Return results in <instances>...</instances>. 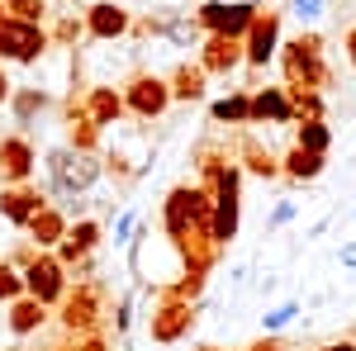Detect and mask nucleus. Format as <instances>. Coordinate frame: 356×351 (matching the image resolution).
<instances>
[{
	"mask_svg": "<svg viewBox=\"0 0 356 351\" xmlns=\"http://www.w3.org/2000/svg\"><path fill=\"white\" fill-rule=\"evenodd\" d=\"M43 204H53V199H48V190L33 186V181L29 186H0V218L10 228H19V233L29 228V218L38 214Z\"/></svg>",
	"mask_w": 356,
	"mask_h": 351,
	"instance_id": "ddd939ff",
	"label": "nucleus"
},
{
	"mask_svg": "<svg viewBox=\"0 0 356 351\" xmlns=\"http://www.w3.org/2000/svg\"><path fill=\"white\" fill-rule=\"evenodd\" d=\"M342 48H347V62H352V67H356V24L347 28V38H342Z\"/></svg>",
	"mask_w": 356,
	"mask_h": 351,
	"instance_id": "a19ab883",
	"label": "nucleus"
},
{
	"mask_svg": "<svg viewBox=\"0 0 356 351\" xmlns=\"http://www.w3.org/2000/svg\"><path fill=\"white\" fill-rule=\"evenodd\" d=\"M10 95H15V81H10V72L0 67V105H10Z\"/></svg>",
	"mask_w": 356,
	"mask_h": 351,
	"instance_id": "ea45409f",
	"label": "nucleus"
},
{
	"mask_svg": "<svg viewBox=\"0 0 356 351\" xmlns=\"http://www.w3.org/2000/svg\"><path fill=\"white\" fill-rule=\"evenodd\" d=\"M138 323V295L134 290H124V295L114 299V309H110V327H114V337H129Z\"/></svg>",
	"mask_w": 356,
	"mask_h": 351,
	"instance_id": "c756f323",
	"label": "nucleus"
},
{
	"mask_svg": "<svg viewBox=\"0 0 356 351\" xmlns=\"http://www.w3.org/2000/svg\"><path fill=\"white\" fill-rule=\"evenodd\" d=\"M209 124L219 129H252V90H228L209 105Z\"/></svg>",
	"mask_w": 356,
	"mask_h": 351,
	"instance_id": "4be33fe9",
	"label": "nucleus"
},
{
	"mask_svg": "<svg viewBox=\"0 0 356 351\" xmlns=\"http://www.w3.org/2000/svg\"><path fill=\"white\" fill-rule=\"evenodd\" d=\"M275 53H280V10H261L243 38V67L257 76L275 62Z\"/></svg>",
	"mask_w": 356,
	"mask_h": 351,
	"instance_id": "1a4fd4ad",
	"label": "nucleus"
},
{
	"mask_svg": "<svg viewBox=\"0 0 356 351\" xmlns=\"http://www.w3.org/2000/svg\"><path fill=\"white\" fill-rule=\"evenodd\" d=\"M328 5H332V0H290V15H300L304 24H314V19H318Z\"/></svg>",
	"mask_w": 356,
	"mask_h": 351,
	"instance_id": "f704fd0d",
	"label": "nucleus"
},
{
	"mask_svg": "<svg viewBox=\"0 0 356 351\" xmlns=\"http://www.w3.org/2000/svg\"><path fill=\"white\" fill-rule=\"evenodd\" d=\"M200 33H204V28H200L195 15H181V10L166 15V43H171V48H200V43H204Z\"/></svg>",
	"mask_w": 356,
	"mask_h": 351,
	"instance_id": "393cba45",
	"label": "nucleus"
},
{
	"mask_svg": "<svg viewBox=\"0 0 356 351\" xmlns=\"http://www.w3.org/2000/svg\"><path fill=\"white\" fill-rule=\"evenodd\" d=\"M257 15H261L257 0H204L195 10L200 28L204 33H223V38H247V28H252Z\"/></svg>",
	"mask_w": 356,
	"mask_h": 351,
	"instance_id": "0eeeda50",
	"label": "nucleus"
},
{
	"mask_svg": "<svg viewBox=\"0 0 356 351\" xmlns=\"http://www.w3.org/2000/svg\"><path fill=\"white\" fill-rule=\"evenodd\" d=\"M38 171V147L29 133H5L0 138V186H29Z\"/></svg>",
	"mask_w": 356,
	"mask_h": 351,
	"instance_id": "9b49d317",
	"label": "nucleus"
},
{
	"mask_svg": "<svg viewBox=\"0 0 356 351\" xmlns=\"http://www.w3.org/2000/svg\"><path fill=\"white\" fill-rule=\"evenodd\" d=\"M200 313H204V304L157 299V304H152V313H147V332H152V342H157V347H176V342H186V337L195 332Z\"/></svg>",
	"mask_w": 356,
	"mask_h": 351,
	"instance_id": "423d86ee",
	"label": "nucleus"
},
{
	"mask_svg": "<svg viewBox=\"0 0 356 351\" xmlns=\"http://www.w3.org/2000/svg\"><path fill=\"white\" fill-rule=\"evenodd\" d=\"M290 218H295V199H275L271 218H266V238H271V233H280V228H285Z\"/></svg>",
	"mask_w": 356,
	"mask_h": 351,
	"instance_id": "72a5a7b5",
	"label": "nucleus"
},
{
	"mask_svg": "<svg viewBox=\"0 0 356 351\" xmlns=\"http://www.w3.org/2000/svg\"><path fill=\"white\" fill-rule=\"evenodd\" d=\"M81 19H86V38H95V43L129 38V24H134V15H129L119 0H95V5L86 10Z\"/></svg>",
	"mask_w": 356,
	"mask_h": 351,
	"instance_id": "dca6fc26",
	"label": "nucleus"
},
{
	"mask_svg": "<svg viewBox=\"0 0 356 351\" xmlns=\"http://www.w3.org/2000/svg\"><path fill=\"white\" fill-rule=\"evenodd\" d=\"M243 351H285V347H280V337H266V332H261V337H257L252 347H243Z\"/></svg>",
	"mask_w": 356,
	"mask_h": 351,
	"instance_id": "58836bf2",
	"label": "nucleus"
},
{
	"mask_svg": "<svg viewBox=\"0 0 356 351\" xmlns=\"http://www.w3.org/2000/svg\"><path fill=\"white\" fill-rule=\"evenodd\" d=\"M328 171V157H318V152H304V147H295L290 142V152L280 157V176L285 181H295V186H309V181H318Z\"/></svg>",
	"mask_w": 356,
	"mask_h": 351,
	"instance_id": "b1692460",
	"label": "nucleus"
},
{
	"mask_svg": "<svg viewBox=\"0 0 356 351\" xmlns=\"http://www.w3.org/2000/svg\"><path fill=\"white\" fill-rule=\"evenodd\" d=\"M300 313H304V304H300V299H280V304H271V309L261 313V332H266V337H280V332L295 323Z\"/></svg>",
	"mask_w": 356,
	"mask_h": 351,
	"instance_id": "cd10ccee",
	"label": "nucleus"
},
{
	"mask_svg": "<svg viewBox=\"0 0 356 351\" xmlns=\"http://www.w3.org/2000/svg\"><path fill=\"white\" fill-rule=\"evenodd\" d=\"M337 261H342L347 270H356V238H352V243H342V247H337Z\"/></svg>",
	"mask_w": 356,
	"mask_h": 351,
	"instance_id": "4c0bfd02",
	"label": "nucleus"
},
{
	"mask_svg": "<svg viewBox=\"0 0 356 351\" xmlns=\"http://www.w3.org/2000/svg\"><path fill=\"white\" fill-rule=\"evenodd\" d=\"M323 33H314V28H304L300 38H290V43H280V76L285 85H300V90H328L332 85V67L323 62Z\"/></svg>",
	"mask_w": 356,
	"mask_h": 351,
	"instance_id": "7ed1b4c3",
	"label": "nucleus"
},
{
	"mask_svg": "<svg viewBox=\"0 0 356 351\" xmlns=\"http://www.w3.org/2000/svg\"><path fill=\"white\" fill-rule=\"evenodd\" d=\"M295 147H304V152H318V157H328V152H332V124H328V119H314V124H295Z\"/></svg>",
	"mask_w": 356,
	"mask_h": 351,
	"instance_id": "bb28decb",
	"label": "nucleus"
},
{
	"mask_svg": "<svg viewBox=\"0 0 356 351\" xmlns=\"http://www.w3.org/2000/svg\"><path fill=\"white\" fill-rule=\"evenodd\" d=\"M285 90H290V114H295V124H314V119H328L323 90H300V85H285Z\"/></svg>",
	"mask_w": 356,
	"mask_h": 351,
	"instance_id": "a878e982",
	"label": "nucleus"
},
{
	"mask_svg": "<svg viewBox=\"0 0 356 351\" xmlns=\"http://www.w3.org/2000/svg\"><path fill=\"white\" fill-rule=\"evenodd\" d=\"M204 81H209V76H204L200 62H176V72L166 76V85H171V105H200L204 90H209Z\"/></svg>",
	"mask_w": 356,
	"mask_h": 351,
	"instance_id": "412c9836",
	"label": "nucleus"
},
{
	"mask_svg": "<svg viewBox=\"0 0 356 351\" xmlns=\"http://www.w3.org/2000/svg\"><path fill=\"white\" fill-rule=\"evenodd\" d=\"M247 275H252V266H247V261H233V266H228V285H233V290H243Z\"/></svg>",
	"mask_w": 356,
	"mask_h": 351,
	"instance_id": "e433bc0d",
	"label": "nucleus"
},
{
	"mask_svg": "<svg viewBox=\"0 0 356 351\" xmlns=\"http://www.w3.org/2000/svg\"><path fill=\"white\" fill-rule=\"evenodd\" d=\"M81 100H86L90 124H95V129H105V133H110V129H119V124L129 119V105H124V90H119V85H105V81H100V85H90Z\"/></svg>",
	"mask_w": 356,
	"mask_h": 351,
	"instance_id": "a211bd4d",
	"label": "nucleus"
},
{
	"mask_svg": "<svg viewBox=\"0 0 356 351\" xmlns=\"http://www.w3.org/2000/svg\"><path fill=\"white\" fill-rule=\"evenodd\" d=\"M100 247H105V228H100V218H72V228H67V238L57 243L53 256L72 270L81 256H95Z\"/></svg>",
	"mask_w": 356,
	"mask_h": 351,
	"instance_id": "4468645a",
	"label": "nucleus"
},
{
	"mask_svg": "<svg viewBox=\"0 0 356 351\" xmlns=\"http://www.w3.org/2000/svg\"><path fill=\"white\" fill-rule=\"evenodd\" d=\"M67 290H72V275H67V266L57 261L53 252H38V256H33V266L24 270V295H33L38 304L57 309V304L67 299Z\"/></svg>",
	"mask_w": 356,
	"mask_h": 351,
	"instance_id": "9d476101",
	"label": "nucleus"
},
{
	"mask_svg": "<svg viewBox=\"0 0 356 351\" xmlns=\"http://www.w3.org/2000/svg\"><path fill=\"white\" fill-rule=\"evenodd\" d=\"M138 228H143V214H138V209H119V214H114V223H110V243L114 247H129Z\"/></svg>",
	"mask_w": 356,
	"mask_h": 351,
	"instance_id": "2f4dec72",
	"label": "nucleus"
},
{
	"mask_svg": "<svg viewBox=\"0 0 356 351\" xmlns=\"http://www.w3.org/2000/svg\"><path fill=\"white\" fill-rule=\"evenodd\" d=\"M48 323H53V309L38 304L33 295H19L15 304H5V332L10 337H33V332H43Z\"/></svg>",
	"mask_w": 356,
	"mask_h": 351,
	"instance_id": "aec40b11",
	"label": "nucleus"
},
{
	"mask_svg": "<svg viewBox=\"0 0 356 351\" xmlns=\"http://www.w3.org/2000/svg\"><path fill=\"white\" fill-rule=\"evenodd\" d=\"M67 228H72V214H67V209H62V204L53 199V204H43L38 214L29 218L24 238L38 247V252H57V243L67 238Z\"/></svg>",
	"mask_w": 356,
	"mask_h": 351,
	"instance_id": "6ab92c4d",
	"label": "nucleus"
},
{
	"mask_svg": "<svg viewBox=\"0 0 356 351\" xmlns=\"http://www.w3.org/2000/svg\"><path fill=\"white\" fill-rule=\"evenodd\" d=\"M0 10L10 15V19H29V24H48V0H0Z\"/></svg>",
	"mask_w": 356,
	"mask_h": 351,
	"instance_id": "7c9ffc66",
	"label": "nucleus"
},
{
	"mask_svg": "<svg viewBox=\"0 0 356 351\" xmlns=\"http://www.w3.org/2000/svg\"><path fill=\"white\" fill-rule=\"evenodd\" d=\"M57 327L72 332V337H86V332H105L110 327V290L100 280H72L67 299L53 309Z\"/></svg>",
	"mask_w": 356,
	"mask_h": 351,
	"instance_id": "20e7f679",
	"label": "nucleus"
},
{
	"mask_svg": "<svg viewBox=\"0 0 356 351\" xmlns=\"http://www.w3.org/2000/svg\"><path fill=\"white\" fill-rule=\"evenodd\" d=\"M209 223H214V199H209V190L200 186H176L166 190L162 199V238L171 247H181L191 233H209ZM214 238V233H209Z\"/></svg>",
	"mask_w": 356,
	"mask_h": 351,
	"instance_id": "f03ea898",
	"label": "nucleus"
},
{
	"mask_svg": "<svg viewBox=\"0 0 356 351\" xmlns=\"http://www.w3.org/2000/svg\"><path fill=\"white\" fill-rule=\"evenodd\" d=\"M53 48L48 24H29V19H0V62H15V67H38Z\"/></svg>",
	"mask_w": 356,
	"mask_h": 351,
	"instance_id": "39448f33",
	"label": "nucleus"
},
{
	"mask_svg": "<svg viewBox=\"0 0 356 351\" xmlns=\"http://www.w3.org/2000/svg\"><path fill=\"white\" fill-rule=\"evenodd\" d=\"M43 171H48V186L43 190L53 199H81V195H90V190L100 186L105 162L90 157V152L67 147V142H57V147H48V157H43Z\"/></svg>",
	"mask_w": 356,
	"mask_h": 351,
	"instance_id": "f257e3e1",
	"label": "nucleus"
},
{
	"mask_svg": "<svg viewBox=\"0 0 356 351\" xmlns=\"http://www.w3.org/2000/svg\"><path fill=\"white\" fill-rule=\"evenodd\" d=\"M318 351H356V337H337V342H328V347H318Z\"/></svg>",
	"mask_w": 356,
	"mask_h": 351,
	"instance_id": "79ce46f5",
	"label": "nucleus"
},
{
	"mask_svg": "<svg viewBox=\"0 0 356 351\" xmlns=\"http://www.w3.org/2000/svg\"><path fill=\"white\" fill-rule=\"evenodd\" d=\"M33 256H38V247H33V243L24 238V243H19L15 252H10V256H5V261H10L15 270H29V266H33Z\"/></svg>",
	"mask_w": 356,
	"mask_h": 351,
	"instance_id": "c9c22d12",
	"label": "nucleus"
},
{
	"mask_svg": "<svg viewBox=\"0 0 356 351\" xmlns=\"http://www.w3.org/2000/svg\"><path fill=\"white\" fill-rule=\"evenodd\" d=\"M195 62L204 67V76H233V72L243 67V38L204 33V43H200V57H195Z\"/></svg>",
	"mask_w": 356,
	"mask_h": 351,
	"instance_id": "f3484780",
	"label": "nucleus"
},
{
	"mask_svg": "<svg viewBox=\"0 0 356 351\" xmlns=\"http://www.w3.org/2000/svg\"><path fill=\"white\" fill-rule=\"evenodd\" d=\"M233 162H238V171H243V176H257V181H280V157H275V152L257 133H252V129H243V133H238V142H233Z\"/></svg>",
	"mask_w": 356,
	"mask_h": 351,
	"instance_id": "f8f14e48",
	"label": "nucleus"
},
{
	"mask_svg": "<svg viewBox=\"0 0 356 351\" xmlns=\"http://www.w3.org/2000/svg\"><path fill=\"white\" fill-rule=\"evenodd\" d=\"M0 19H5V10H0Z\"/></svg>",
	"mask_w": 356,
	"mask_h": 351,
	"instance_id": "c03bdc74",
	"label": "nucleus"
},
{
	"mask_svg": "<svg viewBox=\"0 0 356 351\" xmlns=\"http://www.w3.org/2000/svg\"><path fill=\"white\" fill-rule=\"evenodd\" d=\"M48 38H53V48L76 53V43L86 38V19H76V15H57L53 24H48Z\"/></svg>",
	"mask_w": 356,
	"mask_h": 351,
	"instance_id": "c85d7f7f",
	"label": "nucleus"
},
{
	"mask_svg": "<svg viewBox=\"0 0 356 351\" xmlns=\"http://www.w3.org/2000/svg\"><path fill=\"white\" fill-rule=\"evenodd\" d=\"M19 295H24V270H15L5 256H0V309H5V304H15Z\"/></svg>",
	"mask_w": 356,
	"mask_h": 351,
	"instance_id": "473e14b6",
	"label": "nucleus"
},
{
	"mask_svg": "<svg viewBox=\"0 0 356 351\" xmlns=\"http://www.w3.org/2000/svg\"><path fill=\"white\" fill-rule=\"evenodd\" d=\"M48 109H57L53 90H43V85H15V95H10V114H15V124H33L38 114H48Z\"/></svg>",
	"mask_w": 356,
	"mask_h": 351,
	"instance_id": "5701e85b",
	"label": "nucleus"
},
{
	"mask_svg": "<svg viewBox=\"0 0 356 351\" xmlns=\"http://www.w3.org/2000/svg\"><path fill=\"white\" fill-rule=\"evenodd\" d=\"M195 351H219V347H195Z\"/></svg>",
	"mask_w": 356,
	"mask_h": 351,
	"instance_id": "37998d69",
	"label": "nucleus"
},
{
	"mask_svg": "<svg viewBox=\"0 0 356 351\" xmlns=\"http://www.w3.org/2000/svg\"><path fill=\"white\" fill-rule=\"evenodd\" d=\"M295 129L290 90L285 85H252V129Z\"/></svg>",
	"mask_w": 356,
	"mask_h": 351,
	"instance_id": "2eb2a0df",
	"label": "nucleus"
},
{
	"mask_svg": "<svg viewBox=\"0 0 356 351\" xmlns=\"http://www.w3.org/2000/svg\"><path fill=\"white\" fill-rule=\"evenodd\" d=\"M119 90H124V105H129L134 119H147L152 124V119H162L166 109H171V85L157 72H134Z\"/></svg>",
	"mask_w": 356,
	"mask_h": 351,
	"instance_id": "6e6552de",
	"label": "nucleus"
}]
</instances>
